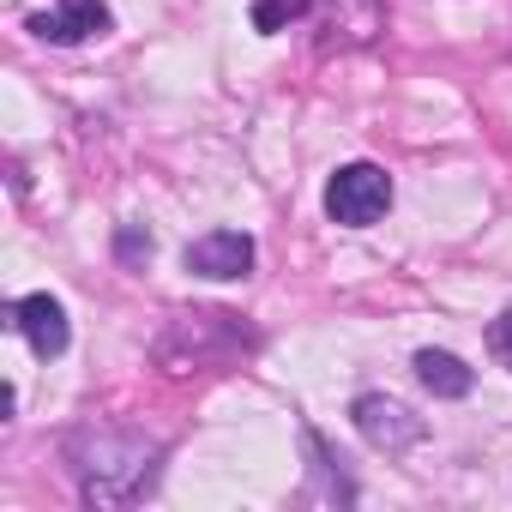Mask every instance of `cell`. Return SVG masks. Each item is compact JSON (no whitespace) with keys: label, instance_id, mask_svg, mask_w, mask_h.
<instances>
[{"label":"cell","instance_id":"obj_1","mask_svg":"<svg viewBox=\"0 0 512 512\" xmlns=\"http://www.w3.org/2000/svg\"><path fill=\"white\" fill-rule=\"evenodd\" d=\"M67 458H73V476H79L85 500L127 506V500H139L157 482L163 440H151L139 428H79L67 440Z\"/></svg>","mask_w":512,"mask_h":512},{"label":"cell","instance_id":"obj_2","mask_svg":"<svg viewBox=\"0 0 512 512\" xmlns=\"http://www.w3.org/2000/svg\"><path fill=\"white\" fill-rule=\"evenodd\" d=\"M392 205V175L374 169V163H344L332 181H326V217L332 223H350V229H368L380 223Z\"/></svg>","mask_w":512,"mask_h":512},{"label":"cell","instance_id":"obj_8","mask_svg":"<svg viewBox=\"0 0 512 512\" xmlns=\"http://www.w3.org/2000/svg\"><path fill=\"white\" fill-rule=\"evenodd\" d=\"M314 13V0H253V31H290L296 19H308Z\"/></svg>","mask_w":512,"mask_h":512},{"label":"cell","instance_id":"obj_3","mask_svg":"<svg viewBox=\"0 0 512 512\" xmlns=\"http://www.w3.org/2000/svg\"><path fill=\"white\" fill-rule=\"evenodd\" d=\"M253 266V235H241V229H211V235H199V241H187V272L193 278H241Z\"/></svg>","mask_w":512,"mask_h":512},{"label":"cell","instance_id":"obj_9","mask_svg":"<svg viewBox=\"0 0 512 512\" xmlns=\"http://www.w3.org/2000/svg\"><path fill=\"white\" fill-rule=\"evenodd\" d=\"M488 350H494V356L512 368V314H500V320L488 326Z\"/></svg>","mask_w":512,"mask_h":512},{"label":"cell","instance_id":"obj_4","mask_svg":"<svg viewBox=\"0 0 512 512\" xmlns=\"http://www.w3.org/2000/svg\"><path fill=\"white\" fill-rule=\"evenodd\" d=\"M356 428H362V440H374L386 452H404L422 440V416H410L398 398H380V392L356 398Z\"/></svg>","mask_w":512,"mask_h":512},{"label":"cell","instance_id":"obj_7","mask_svg":"<svg viewBox=\"0 0 512 512\" xmlns=\"http://www.w3.org/2000/svg\"><path fill=\"white\" fill-rule=\"evenodd\" d=\"M416 374H422V386H428L434 398H464L470 380H476L452 350H416Z\"/></svg>","mask_w":512,"mask_h":512},{"label":"cell","instance_id":"obj_6","mask_svg":"<svg viewBox=\"0 0 512 512\" xmlns=\"http://www.w3.org/2000/svg\"><path fill=\"white\" fill-rule=\"evenodd\" d=\"M13 326L25 332V344H31L43 362L67 350V308H61L55 296H25V302H13Z\"/></svg>","mask_w":512,"mask_h":512},{"label":"cell","instance_id":"obj_10","mask_svg":"<svg viewBox=\"0 0 512 512\" xmlns=\"http://www.w3.org/2000/svg\"><path fill=\"white\" fill-rule=\"evenodd\" d=\"M121 253H127V260H139V253H151V235H139V229H127V235H121Z\"/></svg>","mask_w":512,"mask_h":512},{"label":"cell","instance_id":"obj_5","mask_svg":"<svg viewBox=\"0 0 512 512\" xmlns=\"http://www.w3.org/2000/svg\"><path fill=\"white\" fill-rule=\"evenodd\" d=\"M31 31L43 43H85V37L109 31V7L103 0H55V13H37Z\"/></svg>","mask_w":512,"mask_h":512}]
</instances>
